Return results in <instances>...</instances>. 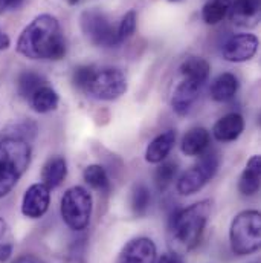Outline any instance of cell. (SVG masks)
Listing matches in <instances>:
<instances>
[{"instance_id": "6da1fadb", "label": "cell", "mask_w": 261, "mask_h": 263, "mask_svg": "<svg viewBox=\"0 0 261 263\" xmlns=\"http://www.w3.org/2000/svg\"><path fill=\"white\" fill-rule=\"evenodd\" d=\"M17 51L31 60H62L66 40L58 20L49 14L34 18L18 37Z\"/></svg>"}, {"instance_id": "7a4b0ae2", "label": "cell", "mask_w": 261, "mask_h": 263, "mask_svg": "<svg viewBox=\"0 0 261 263\" xmlns=\"http://www.w3.org/2000/svg\"><path fill=\"white\" fill-rule=\"evenodd\" d=\"M211 214V200H200L174 214L168 230V242L173 253L182 256L194 250Z\"/></svg>"}, {"instance_id": "3957f363", "label": "cell", "mask_w": 261, "mask_h": 263, "mask_svg": "<svg viewBox=\"0 0 261 263\" xmlns=\"http://www.w3.org/2000/svg\"><path fill=\"white\" fill-rule=\"evenodd\" d=\"M31 162V147L25 139L0 141V197L6 196L18 182Z\"/></svg>"}, {"instance_id": "277c9868", "label": "cell", "mask_w": 261, "mask_h": 263, "mask_svg": "<svg viewBox=\"0 0 261 263\" xmlns=\"http://www.w3.org/2000/svg\"><path fill=\"white\" fill-rule=\"evenodd\" d=\"M231 248L237 256L255 253L261 245V216L258 211L249 210L235 216L229 231Z\"/></svg>"}, {"instance_id": "5b68a950", "label": "cell", "mask_w": 261, "mask_h": 263, "mask_svg": "<svg viewBox=\"0 0 261 263\" xmlns=\"http://www.w3.org/2000/svg\"><path fill=\"white\" fill-rule=\"evenodd\" d=\"M127 90V78L119 69L101 67L93 70L84 92L96 100L113 101L124 95Z\"/></svg>"}, {"instance_id": "8992f818", "label": "cell", "mask_w": 261, "mask_h": 263, "mask_svg": "<svg viewBox=\"0 0 261 263\" xmlns=\"http://www.w3.org/2000/svg\"><path fill=\"white\" fill-rule=\"evenodd\" d=\"M62 216L70 230H84L92 216V196L83 187H72L62 199Z\"/></svg>"}, {"instance_id": "52a82bcc", "label": "cell", "mask_w": 261, "mask_h": 263, "mask_svg": "<svg viewBox=\"0 0 261 263\" xmlns=\"http://www.w3.org/2000/svg\"><path fill=\"white\" fill-rule=\"evenodd\" d=\"M220 165V158L215 152H206L200 155V161L187 170L177 181V192L184 196L194 195L202 190L208 181H211Z\"/></svg>"}, {"instance_id": "ba28073f", "label": "cell", "mask_w": 261, "mask_h": 263, "mask_svg": "<svg viewBox=\"0 0 261 263\" xmlns=\"http://www.w3.org/2000/svg\"><path fill=\"white\" fill-rule=\"evenodd\" d=\"M81 29L90 43L103 48L119 45L118 28L99 9H87L81 14Z\"/></svg>"}, {"instance_id": "9c48e42d", "label": "cell", "mask_w": 261, "mask_h": 263, "mask_svg": "<svg viewBox=\"0 0 261 263\" xmlns=\"http://www.w3.org/2000/svg\"><path fill=\"white\" fill-rule=\"evenodd\" d=\"M258 49V39L254 34H237L229 37L222 46V55L226 62L242 63L251 60Z\"/></svg>"}, {"instance_id": "30bf717a", "label": "cell", "mask_w": 261, "mask_h": 263, "mask_svg": "<svg viewBox=\"0 0 261 263\" xmlns=\"http://www.w3.org/2000/svg\"><path fill=\"white\" fill-rule=\"evenodd\" d=\"M49 200H51L49 189L45 184H34L26 190V193L23 196L22 213L26 217L38 219L48 211Z\"/></svg>"}, {"instance_id": "8fae6325", "label": "cell", "mask_w": 261, "mask_h": 263, "mask_svg": "<svg viewBox=\"0 0 261 263\" xmlns=\"http://www.w3.org/2000/svg\"><path fill=\"white\" fill-rule=\"evenodd\" d=\"M156 245L148 237L130 240L121 251L118 263H156Z\"/></svg>"}, {"instance_id": "7c38bea8", "label": "cell", "mask_w": 261, "mask_h": 263, "mask_svg": "<svg viewBox=\"0 0 261 263\" xmlns=\"http://www.w3.org/2000/svg\"><path fill=\"white\" fill-rule=\"evenodd\" d=\"M261 0H235L229 6V18L232 23L245 28L255 26L260 20Z\"/></svg>"}, {"instance_id": "4fadbf2b", "label": "cell", "mask_w": 261, "mask_h": 263, "mask_svg": "<svg viewBox=\"0 0 261 263\" xmlns=\"http://www.w3.org/2000/svg\"><path fill=\"white\" fill-rule=\"evenodd\" d=\"M203 84L193 80H184L174 90L171 98V107L177 115H187L197 100Z\"/></svg>"}, {"instance_id": "5bb4252c", "label": "cell", "mask_w": 261, "mask_h": 263, "mask_svg": "<svg viewBox=\"0 0 261 263\" xmlns=\"http://www.w3.org/2000/svg\"><path fill=\"white\" fill-rule=\"evenodd\" d=\"M243 129H245L243 117L238 114H228L214 124L212 135L217 141L231 142V141H235L242 135Z\"/></svg>"}, {"instance_id": "9a60e30c", "label": "cell", "mask_w": 261, "mask_h": 263, "mask_svg": "<svg viewBox=\"0 0 261 263\" xmlns=\"http://www.w3.org/2000/svg\"><path fill=\"white\" fill-rule=\"evenodd\" d=\"M174 142H176V132L174 130H167L157 135L148 144V147L145 150V159L151 164L162 162L173 150Z\"/></svg>"}, {"instance_id": "2e32d148", "label": "cell", "mask_w": 261, "mask_h": 263, "mask_svg": "<svg viewBox=\"0 0 261 263\" xmlns=\"http://www.w3.org/2000/svg\"><path fill=\"white\" fill-rule=\"evenodd\" d=\"M261 178V158L258 155L252 156L248 164L245 172L242 173L240 182H238V190L245 196H252L258 193L260 190Z\"/></svg>"}, {"instance_id": "e0dca14e", "label": "cell", "mask_w": 261, "mask_h": 263, "mask_svg": "<svg viewBox=\"0 0 261 263\" xmlns=\"http://www.w3.org/2000/svg\"><path fill=\"white\" fill-rule=\"evenodd\" d=\"M238 90V80L235 75L226 72L218 75L211 86V97L218 103H226L235 97Z\"/></svg>"}, {"instance_id": "ac0fdd59", "label": "cell", "mask_w": 261, "mask_h": 263, "mask_svg": "<svg viewBox=\"0 0 261 263\" xmlns=\"http://www.w3.org/2000/svg\"><path fill=\"white\" fill-rule=\"evenodd\" d=\"M209 132L203 127H194L182 139V152L188 156H200L209 147Z\"/></svg>"}, {"instance_id": "d6986e66", "label": "cell", "mask_w": 261, "mask_h": 263, "mask_svg": "<svg viewBox=\"0 0 261 263\" xmlns=\"http://www.w3.org/2000/svg\"><path fill=\"white\" fill-rule=\"evenodd\" d=\"M66 175H67L66 159L62 156H54L45 164L42 172V179L43 184L51 190V189H57L65 181Z\"/></svg>"}, {"instance_id": "ffe728a7", "label": "cell", "mask_w": 261, "mask_h": 263, "mask_svg": "<svg viewBox=\"0 0 261 263\" xmlns=\"http://www.w3.org/2000/svg\"><path fill=\"white\" fill-rule=\"evenodd\" d=\"M29 100H31L34 110L38 114H48L51 110H55L60 101L58 93L46 84L42 86L37 92H34V95Z\"/></svg>"}, {"instance_id": "44dd1931", "label": "cell", "mask_w": 261, "mask_h": 263, "mask_svg": "<svg viewBox=\"0 0 261 263\" xmlns=\"http://www.w3.org/2000/svg\"><path fill=\"white\" fill-rule=\"evenodd\" d=\"M209 70H211L209 63L200 57H190L180 65V73L187 80H193V81L202 83V84L206 83V80L209 77Z\"/></svg>"}, {"instance_id": "7402d4cb", "label": "cell", "mask_w": 261, "mask_h": 263, "mask_svg": "<svg viewBox=\"0 0 261 263\" xmlns=\"http://www.w3.org/2000/svg\"><path fill=\"white\" fill-rule=\"evenodd\" d=\"M231 2L229 0H209L205 3L202 9V18L206 25H217L220 23L228 11H229Z\"/></svg>"}, {"instance_id": "603a6c76", "label": "cell", "mask_w": 261, "mask_h": 263, "mask_svg": "<svg viewBox=\"0 0 261 263\" xmlns=\"http://www.w3.org/2000/svg\"><path fill=\"white\" fill-rule=\"evenodd\" d=\"M84 181L95 190L101 192V193H107L110 190V181L109 176L106 173V170L98 165V164H92L89 167L84 168Z\"/></svg>"}, {"instance_id": "cb8c5ba5", "label": "cell", "mask_w": 261, "mask_h": 263, "mask_svg": "<svg viewBox=\"0 0 261 263\" xmlns=\"http://www.w3.org/2000/svg\"><path fill=\"white\" fill-rule=\"evenodd\" d=\"M45 84H46V80L40 73L32 72V70L23 72L18 77V93L23 98H31L34 92H37Z\"/></svg>"}, {"instance_id": "d4e9b609", "label": "cell", "mask_w": 261, "mask_h": 263, "mask_svg": "<svg viewBox=\"0 0 261 263\" xmlns=\"http://www.w3.org/2000/svg\"><path fill=\"white\" fill-rule=\"evenodd\" d=\"M150 202H151V195H150V190L144 185V184H139L133 189V193H131V210L136 216H144L150 206Z\"/></svg>"}, {"instance_id": "484cf974", "label": "cell", "mask_w": 261, "mask_h": 263, "mask_svg": "<svg viewBox=\"0 0 261 263\" xmlns=\"http://www.w3.org/2000/svg\"><path fill=\"white\" fill-rule=\"evenodd\" d=\"M176 175H177V164L176 162H173V161L162 162L160 167L154 173V181H156L157 189L159 190H165L168 185H171V182L174 181Z\"/></svg>"}, {"instance_id": "4316f807", "label": "cell", "mask_w": 261, "mask_h": 263, "mask_svg": "<svg viewBox=\"0 0 261 263\" xmlns=\"http://www.w3.org/2000/svg\"><path fill=\"white\" fill-rule=\"evenodd\" d=\"M136 22H137V17H136V12L134 11H129L123 17V20H121V23L118 26V39H119V43L124 42L126 39H129V37H131L134 34V31H136Z\"/></svg>"}, {"instance_id": "83f0119b", "label": "cell", "mask_w": 261, "mask_h": 263, "mask_svg": "<svg viewBox=\"0 0 261 263\" xmlns=\"http://www.w3.org/2000/svg\"><path fill=\"white\" fill-rule=\"evenodd\" d=\"M93 70H95L93 66H78L73 70V77H72L73 84L78 89L84 90L86 86H87V83H89V80H90V77H92V73H93Z\"/></svg>"}, {"instance_id": "f1b7e54d", "label": "cell", "mask_w": 261, "mask_h": 263, "mask_svg": "<svg viewBox=\"0 0 261 263\" xmlns=\"http://www.w3.org/2000/svg\"><path fill=\"white\" fill-rule=\"evenodd\" d=\"M25 0H0V12L2 11H11V9H17L22 6Z\"/></svg>"}, {"instance_id": "f546056e", "label": "cell", "mask_w": 261, "mask_h": 263, "mask_svg": "<svg viewBox=\"0 0 261 263\" xmlns=\"http://www.w3.org/2000/svg\"><path fill=\"white\" fill-rule=\"evenodd\" d=\"M157 263H182V259L176 253H167L157 260Z\"/></svg>"}, {"instance_id": "4dcf8cb0", "label": "cell", "mask_w": 261, "mask_h": 263, "mask_svg": "<svg viewBox=\"0 0 261 263\" xmlns=\"http://www.w3.org/2000/svg\"><path fill=\"white\" fill-rule=\"evenodd\" d=\"M12 248L11 245H0V263H5L11 257Z\"/></svg>"}, {"instance_id": "1f68e13d", "label": "cell", "mask_w": 261, "mask_h": 263, "mask_svg": "<svg viewBox=\"0 0 261 263\" xmlns=\"http://www.w3.org/2000/svg\"><path fill=\"white\" fill-rule=\"evenodd\" d=\"M12 263H45L42 259H38V257H35V256H22V257H18L15 262Z\"/></svg>"}, {"instance_id": "d6a6232c", "label": "cell", "mask_w": 261, "mask_h": 263, "mask_svg": "<svg viewBox=\"0 0 261 263\" xmlns=\"http://www.w3.org/2000/svg\"><path fill=\"white\" fill-rule=\"evenodd\" d=\"M8 46H9V37L5 32H2V29H0V51L6 49Z\"/></svg>"}, {"instance_id": "836d02e7", "label": "cell", "mask_w": 261, "mask_h": 263, "mask_svg": "<svg viewBox=\"0 0 261 263\" xmlns=\"http://www.w3.org/2000/svg\"><path fill=\"white\" fill-rule=\"evenodd\" d=\"M5 231H6V223H5V220H3V219L0 217V239L3 237Z\"/></svg>"}, {"instance_id": "e575fe53", "label": "cell", "mask_w": 261, "mask_h": 263, "mask_svg": "<svg viewBox=\"0 0 261 263\" xmlns=\"http://www.w3.org/2000/svg\"><path fill=\"white\" fill-rule=\"evenodd\" d=\"M67 2H69V3H70V5H75V3H78V2H79V0H67Z\"/></svg>"}, {"instance_id": "d590c367", "label": "cell", "mask_w": 261, "mask_h": 263, "mask_svg": "<svg viewBox=\"0 0 261 263\" xmlns=\"http://www.w3.org/2000/svg\"><path fill=\"white\" fill-rule=\"evenodd\" d=\"M170 2H179V0H170Z\"/></svg>"}]
</instances>
